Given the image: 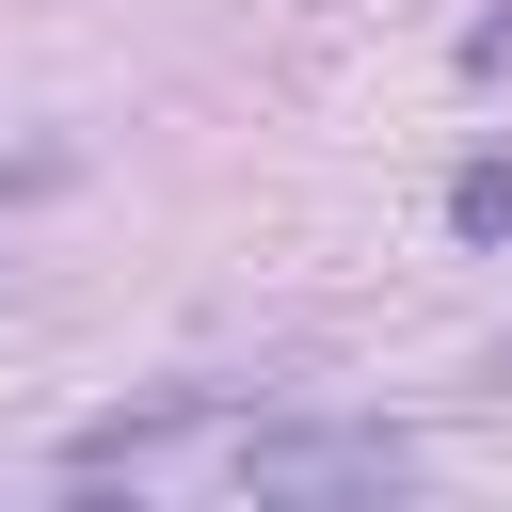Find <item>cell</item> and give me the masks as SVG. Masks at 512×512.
<instances>
[{
  "instance_id": "cell-1",
  "label": "cell",
  "mask_w": 512,
  "mask_h": 512,
  "mask_svg": "<svg viewBox=\"0 0 512 512\" xmlns=\"http://www.w3.org/2000/svg\"><path fill=\"white\" fill-rule=\"evenodd\" d=\"M240 480L256 496H400L416 448L400 432H240Z\"/></svg>"
},
{
  "instance_id": "cell-2",
  "label": "cell",
  "mask_w": 512,
  "mask_h": 512,
  "mask_svg": "<svg viewBox=\"0 0 512 512\" xmlns=\"http://www.w3.org/2000/svg\"><path fill=\"white\" fill-rule=\"evenodd\" d=\"M224 400H144V416H96V432H64V480H112V464H144V448H176V432H208Z\"/></svg>"
},
{
  "instance_id": "cell-3",
  "label": "cell",
  "mask_w": 512,
  "mask_h": 512,
  "mask_svg": "<svg viewBox=\"0 0 512 512\" xmlns=\"http://www.w3.org/2000/svg\"><path fill=\"white\" fill-rule=\"evenodd\" d=\"M448 240H464V256H496V240H512V144H480V160L448 176Z\"/></svg>"
},
{
  "instance_id": "cell-4",
  "label": "cell",
  "mask_w": 512,
  "mask_h": 512,
  "mask_svg": "<svg viewBox=\"0 0 512 512\" xmlns=\"http://www.w3.org/2000/svg\"><path fill=\"white\" fill-rule=\"evenodd\" d=\"M464 80H512V0H496V16L464 32Z\"/></svg>"
},
{
  "instance_id": "cell-5",
  "label": "cell",
  "mask_w": 512,
  "mask_h": 512,
  "mask_svg": "<svg viewBox=\"0 0 512 512\" xmlns=\"http://www.w3.org/2000/svg\"><path fill=\"white\" fill-rule=\"evenodd\" d=\"M16 192H64V144H16V160H0V208H16Z\"/></svg>"
}]
</instances>
